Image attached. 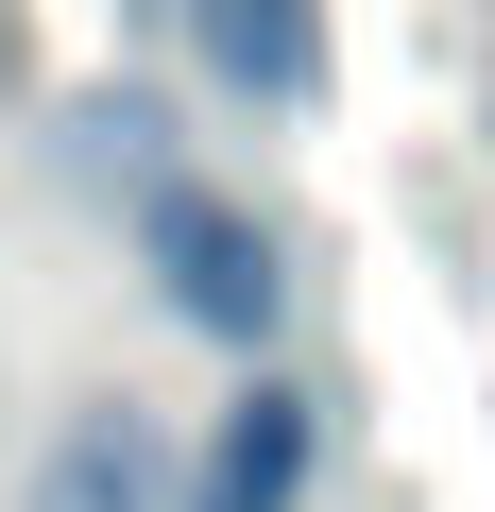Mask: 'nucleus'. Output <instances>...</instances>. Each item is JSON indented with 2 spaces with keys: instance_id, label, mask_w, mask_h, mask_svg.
<instances>
[{
  "instance_id": "obj_3",
  "label": "nucleus",
  "mask_w": 495,
  "mask_h": 512,
  "mask_svg": "<svg viewBox=\"0 0 495 512\" xmlns=\"http://www.w3.org/2000/svg\"><path fill=\"white\" fill-rule=\"evenodd\" d=\"M154 495H171V461H154V427L120 393H86L52 427V461H35V512H154Z\"/></svg>"
},
{
  "instance_id": "obj_2",
  "label": "nucleus",
  "mask_w": 495,
  "mask_h": 512,
  "mask_svg": "<svg viewBox=\"0 0 495 512\" xmlns=\"http://www.w3.org/2000/svg\"><path fill=\"white\" fill-rule=\"evenodd\" d=\"M188 69H222L239 103H308L325 86V0H171Z\"/></svg>"
},
{
  "instance_id": "obj_1",
  "label": "nucleus",
  "mask_w": 495,
  "mask_h": 512,
  "mask_svg": "<svg viewBox=\"0 0 495 512\" xmlns=\"http://www.w3.org/2000/svg\"><path fill=\"white\" fill-rule=\"evenodd\" d=\"M137 239H154V291H171L205 342H274V325H291V256H274L257 205H222V188L154 171V188H137Z\"/></svg>"
},
{
  "instance_id": "obj_5",
  "label": "nucleus",
  "mask_w": 495,
  "mask_h": 512,
  "mask_svg": "<svg viewBox=\"0 0 495 512\" xmlns=\"http://www.w3.org/2000/svg\"><path fill=\"white\" fill-rule=\"evenodd\" d=\"M0 52H18V18H0Z\"/></svg>"
},
{
  "instance_id": "obj_4",
  "label": "nucleus",
  "mask_w": 495,
  "mask_h": 512,
  "mask_svg": "<svg viewBox=\"0 0 495 512\" xmlns=\"http://www.w3.org/2000/svg\"><path fill=\"white\" fill-rule=\"evenodd\" d=\"M308 444H325L308 393H239L222 444H205V512H291V495H308Z\"/></svg>"
}]
</instances>
